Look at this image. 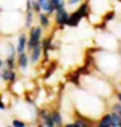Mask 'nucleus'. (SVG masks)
<instances>
[{"label":"nucleus","mask_w":121,"mask_h":127,"mask_svg":"<svg viewBox=\"0 0 121 127\" xmlns=\"http://www.w3.org/2000/svg\"><path fill=\"white\" fill-rule=\"evenodd\" d=\"M36 18H37V23L40 26H42L45 31H49L50 28H52V16L50 15H47L45 11H40V13H37L36 15Z\"/></svg>","instance_id":"nucleus-10"},{"label":"nucleus","mask_w":121,"mask_h":127,"mask_svg":"<svg viewBox=\"0 0 121 127\" xmlns=\"http://www.w3.org/2000/svg\"><path fill=\"white\" fill-rule=\"evenodd\" d=\"M82 2L84 0H66V8L68 10H74V8H78Z\"/></svg>","instance_id":"nucleus-16"},{"label":"nucleus","mask_w":121,"mask_h":127,"mask_svg":"<svg viewBox=\"0 0 121 127\" xmlns=\"http://www.w3.org/2000/svg\"><path fill=\"white\" fill-rule=\"evenodd\" d=\"M26 47H28V34L24 31H19V35L16 39V50H18V53L24 52Z\"/></svg>","instance_id":"nucleus-11"},{"label":"nucleus","mask_w":121,"mask_h":127,"mask_svg":"<svg viewBox=\"0 0 121 127\" xmlns=\"http://www.w3.org/2000/svg\"><path fill=\"white\" fill-rule=\"evenodd\" d=\"M26 0H0V8L2 10H19L24 6Z\"/></svg>","instance_id":"nucleus-6"},{"label":"nucleus","mask_w":121,"mask_h":127,"mask_svg":"<svg viewBox=\"0 0 121 127\" xmlns=\"http://www.w3.org/2000/svg\"><path fill=\"white\" fill-rule=\"evenodd\" d=\"M5 68H8V69H16V56H11V55H8V56H5Z\"/></svg>","instance_id":"nucleus-14"},{"label":"nucleus","mask_w":121,"mask_h":127,"mask_svg":"<svg viewBox=\"0 0 121 127\" xmlns=\"http://www.w3.org/2000/svg\"><path fill=\"white\" fill-rule=\"evenodd\" d=\"M29 53V61H31V64H39V61L42 60L44 53H42V43H39V45H34L31 50H28Z\"/></svg>","instance_id":"nucleus-4"},{"label":"nucleus","mask_w":121,"mask_h":127,"mask_svg":"<svg viewBox=\"0 0 121 127\" xmlns=\"http://www.w3.org/2000/svg\"><path fill=\"white\" fill-rule=\"evenodd\" d=\"M118 2H120V3H121V0H118Z\"/></svg>","instance_id":"nucleus-23"},{"label":"nucleus","mask_w":121,"mask_h":127,"mask_svg":"<svg viewBox=\"0 0 121 127\" xmlns=\"http://www.w3.org/2000/svg\"><path fill=\"white\" fill-rule=\"evenodd\" d=\"M69 10L66 8V3L65 5H60L58 8L55 10V13H53V24L57 26L58 29H65L66 28V23H68V18H69Z\"/></svg>","instance_id":"nucleus-2"},{"label":"nucleus","mask_w":121,"mask_h":127,"mask_svg":"<svg viewBox=\"0 0 121 127\" xmlns=\"http://www.w3.org/2000/svg\"><path fill=\"white\" fill-rule=\"evenodd\" d=\"M44 35H45V29H44L39 23L37 24H32L28 31V47H26V50H31L34 45L42 43Z\"/></svg>","instance_id":"nucleus-1"},{"label":"nucleus","mask_w":121,"mask_h":127,"mask_svg":"<svg viewBox=\"0 0 121 127\" xmlns=\"http://www.w3.org/2000/svg\"><path fill=\"white\" fill-rule=\"evenodd\" d=\"M120 84H121V82H120Z\"/></svg>","instance_id":"nucleus-24"},{"label":"nucleus","mask_w":121,"mask_h":127,"mask_svg":"<svg viewBox=\"0 0 121 127\" xmlns=\"http://www.w3.org/2000/svg\"><path fill=\"white\" fill-rule=\"evenodd\" d=\"M24 29H29L32 24H34V19H36V13L32 11V8H24Z\"/></svg>","instance_id":"nucleus-12"},{"label":"nucleus","mask_w":121,"mask_h":127,"mask_svg":"<svg viewBox=\"0 0 121 127\" xmlns=\"http://www.w3.org/2000/svg\"><path fill=\"white\" fill-rule=\"evenodd\" d=\"M97 127H113V118H112V113L110 111H103L102 116L95 121Z\"/></svg>","instance_id":"nucleus-7"},{"label":"nucleus","mask_w":121,"mask_h":127,"mask_svg":"<svg viewBox=\"0 0 121 127\" xmlns=\"http://www.w3.org/2000/svg\"><path fill=\"white\" fill-rule=\"evenodd\" d=\"M0 72H2V82H5V84H13V82L18 81V71L16 69L3 68Z\"/></svg>","instance_id":"nucleus-5"},{"label":"nucleus","mask_w":121,"mask_h":127,"mask_svg":"<svg viewBox=\"0 0 121 127\" xmlns=\"http://www.w3.org/2000/svg\"><path fill=\"white\" fill-rule=\"evenodd\" d=\"M49 111H50V116H52L53 122H55V127H61L65 126V119H63V114L58 108L55 106H49Z\"/></svg>","instance_id":"nucleus-8"},{"label":"nucleus","mask_w":121,"mask_h":127,"mask_svg":"<svg viewBox=\"0 0 121 127\" xmlns=\"http://www.w3.org/2000/svg\"><path fill=\"white\" fill-rule=\"evenodd\" d=\"M0 82H2V72H0Z\"/></svg>","instance_id":"nucleus-22"},{"label":"nucleus","mask_w":121,"mask_h":127,"mask_svg":"<svg viewBox=\"0 0 121 127\" xmlns=\"http://www.w3.org/2000/svg\"><path fill=\"white\" fill-rule=\"evenodd\" d=\"M112 95H113V98H115V100H118V101L121 103V90H118V89H116L115 92L112 93Z\"/></svg>","instance_id":"nucleus-18"},{"label":"nucleus","mask_w":121,"mask_h":127,"mask_svg":"<svg viewBox=\"0 0 121 127\" xmlns=\"http://www.w3.org/2000/svg\"><path fill=\"white\" fill-rule=\"evenodd\" d=\"M82 19H84L82 15H81L78 10H73V11L69 13V18H68V23H66V28H78Z\"/></svg>","instance_id":"nucleus-9"},{"label":"nucleus","mask_w":121,"mask_h":127,"mask_svg":"<svg viewBox=\"0 0 121 127\" xmlns=\"http://www.w3.org/2000/svg\"><path fill=\"white\" fill-rule=\"evenodd\" d=\"M32 11H34L36 15L42 11V10H40V5H39V2H37V0H32Z\"/></svg>","instance_id":"nucleus-17"},{"label":"nucleus","mask_w":121,"mask_h":127,"mask_svg":"<svg viewBox=\"0 0 121 127\" xmlns=\"http://www.w3.org/2000/svg\"><path fill=\"white\" fill-rule=\"evenodd\" d=\"M107 109L112 111V113H116L118 116H121V103L118 101V100L113 101V103H108V105H107Z\"/></svg>","instance_id":"nucleus-13"},{"label":"nucleus","mask_w":121,"mask_h":127,"mask_svg":"<svg viewBox=\"0 0 121 127\" xmlns=\"http://www.w3.org/2000/svg\"><path fill=\"white\" fill-rule=\"evenodd\" d=\"M29 66H31V61H29V53H28V50L19 52L18 55H16V69H19L21 72H28Z\"/></svg>","instance_id":"nucleus-3"},{"label":"nucleus","mask_w":121,"mask_h":127,"mask_svg":"<svg viewBox=\"0 0 121 127\" xmlns=\"http://www.w3.org/2000/svg\"><path fill=\"white\" fill-rule=\"evenodd\" d=\"M8 108H10V106H6L5 103L2 101V98H0V111H5V109H8Z\"/></svg>","instance_id":"nucleus-19"},{"label":"nucleus","mask_w":121,"mask_h":127,"mask_svg":"<svg viewBox=\"0 0 121 127\" xmlns=\"http://www.w3.org/2000/svg\"><path fill=\"white\" fill-rule=\"evenodd\" d=\"M10 126H13V127H28L29 122L23 121V119H19V118H13L11 122H10Z\"/></svg>","instance_id":"nucleus-15"},{"label":"nucleus","mask_w":121,"mask_h":127,"mask_svg":"<svg viewBox=\"0 0 121 127\" xmlns=\"http://www.w3.org/2000/svg\"><path fill=\"white\" fill-rule=\"evenodd\" d=\"M3 68H5V60H3L2 56H0V71H2Z\"/></svg>","instance_id":"nucleus-20"},{"label":"nucleus","mask_w":121,"mask_h":127,"mask_svg":"<svg viewBox=\"0 0 121 127\" xmlns=\"http://www.w3.org/2000/svg\"><path fill=\"white\" fill-rule=\"evenodd\" d=\"M57 3H66V0H55Z\"/></svg>","instance_id":"nucleus-21"}]
</instances>
